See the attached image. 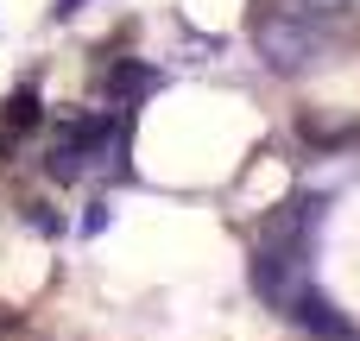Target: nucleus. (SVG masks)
<instances>
[{"label": "nucleus", "instance_id": "obj_2", "mask_svg": "<svg viewBox=\"0 0 360 341\" xmlns=\"http://www.w3.org/2000/svg\"><path fill=\"white\" fill-rule=\"evenodd\" d=\"M291 316H297V323H304V329H310L316 341H348V335H354V329H348V323L335 316V304H329V297H316L310 285L297 291V304H291Z\"/></svg>", "mask_w": 360, "mask_h": 341}, {"label": "nucleus", "instance_id": "obj_4", "mask_svg": "<svg viewBox=\"0 0 360 341\" xmlns=\"http://www.w3.org/2000/svg\"><path fill=\"white\" fill-rule=\"evenodd\" d=\"M152 82H158L152 70H133V63H127V70H114V89H127V95H139V89H152Z\"/></svg>", "mask_w": 360, "mask_h": 341}, {"label": "nucleus", "instance_id": "obj_3", "mask_svg": "<svg viewBox=\"0 0 360 341\" xmlns=\"http://www.w3.org/2000/svg\"><path fill=\"white\" fill-rule=\"evenodd\" d=\"M6 120H13V127H38V95H32V89H19V95L6 101Z\"/></svg>", "mask_w": 360, "mask_h": 341}, {"label": "nucleus", "instance_id": "obj_1", "mask_svg": "<svg viewBox=\"0 0 360 341\" xmlns=\"http://www.w3.org/2000/svg\"><path fill=\"white\" fill-rule=\"evenodd\" d=\"M253 38H259V57H266L272 70H285V76H291V70H304V63L316 57V44H323V38H316V25H310L304 13H291V6H285V13H266Z\"/></svg>", "mask_w": 360, "mask_h": 341}, {"label": "nucleus", "instance_id": "obj_5", "mask_svg": "<svg viewBox=\"0 0 360 341\" xmlns=\"http://www.w3.org/2000/svg\"><path fill=\"white\" fill-rule=\"evenodd\" d=\"M70 13H82V0H57L51 6V19H70Z\"/></svg>", "mask_w": 360, "mask_h": 341}]
</instances>
